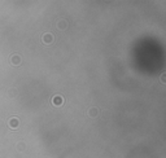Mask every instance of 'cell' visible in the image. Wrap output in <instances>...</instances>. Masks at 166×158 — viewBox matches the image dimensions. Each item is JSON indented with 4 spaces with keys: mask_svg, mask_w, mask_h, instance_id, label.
I'll list each match as a JSON object with an SVG mask.
<instances>
[{
    "mask_svg": "<svg viewBox=\"0 0 166 158\" xmlns=\"http://www.w3.org/2000/svg\"><path fill=\"white\" fill-rule=\"evenodd\" d=\"M43 42H44V43H51V42H53V35H51V34H44V37H43Z\"/></svg>",
    "mask_w": 166,
    "mask_h": 158,
    "instance_id": "obj_1",
    "label": "cell"
},
{
    "mask_svg": "<svg viewBox=\"0 0 166 158\" xmlns=\"http://www.w3.org/2000/svg\"><path fill=\"white\" fill-rule=\"evenodd\" d=\"M62 102H64V99H62V97H60V96L53 97V104L60 105V104H62Z\"/></svg>",
    "mask_w": 166,
    "mask_h": 158,
    "instance_id": "obj_2",
    "label": "cell"
},
{
    "mask_svg": "<svg viewBox=\"0 0 166 158\" xmlns=\"http://www.w3.org/2000/svg\"><path fill=\"white\" fill-rule=\"evenodd\" d=\"M97 114V109H91L90 110V116H96Z\"/></svg>",
    "mask_w": 166,
    "mask_h": 158,
    "instance_id": "obj_3",
    "label": "cell"
},
{
    "mask_svg": "<svg viewBox=\"0 0 166 158\" xmlns=\"http://www.w3.org/2000/svg\"><path fill=\"white\" fill-rule=\"evenodd\" d=\"M17 123H18V122H17V119H16V118L12 119V124H13V127H16V126H17Z\"/></svg>",
    "mask_w": 166,
    "mask_h": 158,
    "instance_id": "obj_4",
    "label": "cell"
},
{
    "mask_svg": "<svg viewBox=\"0 0 166 158\" xmlns=\"http://www.w3.org/2000/svg\"><path fill=\"white\" fill-rule=\"evenodd\" d=\"M17 58H18L17 56H14V57H13V60H12V61H13L14 64H17V62H20V60H17Z\"/></svg>",
    "mask_w": 166,
    "mask_h": 158,
    "instance_id": "obj_5",
    "label": "cell"
}]
</instances>
